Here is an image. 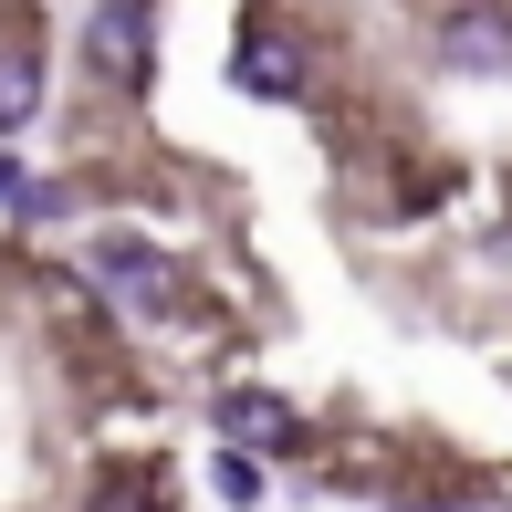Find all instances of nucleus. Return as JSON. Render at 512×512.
Listing matches in <instances>:
<instances>
[{"label": "nucleus", "instance_id": "obj_6", "mask_svg": "<svg viewBox=\"0 0 512 512\" xmlns=\"http://www.w3.org/2000/svg\"><path fill=\"white\" fill-rule=\"evenodd\" d=\"M42 115V53L32 42H0V136Z\"/></svg>", "mask_w": 512, "mask_h": 512}, {"label": "nucleus", "instance_id": "obj_9", "mask_svg": "<svg viewBox=\"0 0 512 512\" xmlns=\"http://www.w3.org/2000/svg\"><path fill=\"white\" fill-rule=\"evenodd\" d=\"M0 199H21V168H11V157H0Z\"/></svg>", "mask_w": 512, "mask_h": 512}, {"label": "nucleus", "instance_id": "obj_5", "mask_svg": "<svg viewBox=\"0 0 512 512\" xmlns=\"http://www.w3.org/2000/svg\"><path fill=\"white\" fill-rule=\"evenodd\" d=\"M84 262H95V283L136 293V304H157V293H168V262H157L147 241H126V230H115V241H95V251H84Z\"/></svg>", "mask_w": 512, "mask_h": 512}, {"label": "nucleus", "instance_id": "obj_4", "mask_svg": "<svg viewBox=\"0 0 512 512\" xmlns=\"http://www.w3.org/2000/svg\"><path fill=\"white\" fill-rule=\"evenodd\" d=\"M439 53L460 74H512V11H450L439 21Z\"/></svg>", "mask_w": 512, "mask_h": 512}, {"label": "nucleus", "instance_id": "obj_3", "mask_svg": "<svg viewBox=\"0 0 512 512\" xmlns=\"http://www.w3.org/2000/svg\"><path fill=\"white\" fill-rule=\"evenodd\" d=\"M230 84H241V95H304V63H293V42L272 32V21H241V42H230Z\"/></svg>", "mask_w": 512, "mask_h": 512}, {"label": "nucleus", "instance_id": "obj_2", "mask_svg": "<svg viewBox=\"0 0 512 512\" xmlns=\"http://www.w3.org/2000/svg\"><path fill=\"white\" fill-rule=\"evenodd\" d=\"M84 53H95L115 84H147V63H157V11H84Z\"/></svg>", "mask_w": 512, "mask_h": 512}, {"label": "nucleus", "instance_id": "obj_7", "mask_svg": "<svg viewBox=\"0 0 512 512\" xmlns=\"http://www.w3.org/2000/svg\"><path fill=\"white\" fill-rule=\"evenodd\" d=\"M84 512H168V492H157V471L126 460V471H105L95 492H84Z\"/></svg>", "mask_w": 512, "mask_h": 512}, {"label": "nucleus", "instance_id": "obj_1", "mask_svg": "<svg viewBox=\"0 0 512 512\" xmlns=\"http://www.w3.org/2000/svg\"><path fill=\"white\" fill-rule=\"evenodd\" d=\"M220 450H304V418H293L272 387H220Z\"/></svg>", "mask_w": 512, "mask_h": 512}, {"label": "nucleus", "instance_id": "obj_8", "mask_svg": "<svg viewBox=\"0 0 512 512\" xmlns=\"http://www.w3.org/2000/svg\"><path fill=\"white\" fill-rule=\"evenodd\" d=\"M209 492H220L230 512H251V502L272 492V471H262V460H251V450H220V460H209Z\"/></svg>", "mask_w": 512, "mask_h": 512}]
</instances>
